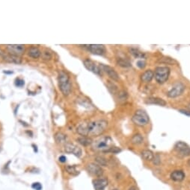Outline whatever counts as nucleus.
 I'll list each match as a JSON object with an SVG mask.
<instances>
[{"label":"nucleus","mask_w":190,"mask_h":190,"mask_svg":"<svg viewBox=\"0 0 190 190\" xmlns=\"http://www.w3.org/2000/svg\"><path fill=\"white\" fill-rule=\"evenodd\" d=\"M88 136H100L106 131L108 122L105 120H98L86 124Z\"/></svg>","instance_id":"nucleus-1"},{"label":"nucleus","mask_w":190,"mask_h":190,"mask_svg":"<svg viewBox=\"0 0 190 190\" xmlns=\"http://www.w3.org/2000/svg\"><path fill=\"white\" fill-rule=\"evenodd\" d=\"M58 86L64 96H68L71 92L72 85L68 75L64 72H60L58 75Z\"/></svg>","instance_id":"nucleus-2"},{"label":"nucleus","mask_w":190,"mask_h":190,"mask_svg":"<svg viewBox=\"0 0 190 190\" xmlns=\"http://www.w3.org/2000/svg\"><path fill=\"white\" fill-rule=\"evenodd\" d=\"M112 147V140L109 137H103L92 143L93 149L98 151L109 152Z\"/></svg>","instance_id":"nucleus-3"},{"label":"nucleus","mask_w":190,"mask_h":190,"mask_svg":"<svg viewBox=\"0 0 190 190\" xmlns=\"http://www.w3.org/2000/svg\"><path fill=\"white\" fill-rule=\"evenodd\" d=\"M134 123L138 126H145L149 122V116L143 110H138L132 118Z\"/></svg>","instance_id":"nucleus-4"},{"label":"nucleus","mask_w":190,"mask_h":190,"mask_svg":"<svg viewBox=\"0 0 190 190\" xmlns=\"http://www.w3.org/2000/svg\"><path fill=\"white\" fill-rule=\"evenodd\" d=\"M169 75H170V69L167 66H159L156 69L155 79L159 84H164L169 79Z\"/></svg>","instance_id":"nucleus-5"},{"label":"nucleus","mask_w":190,"mask_h":190,"mask_svg":"<svg viewBox=\"0 0 190 190\" xmlns=\"http://www.w3.org/2000/svg\"><path fill=\"white\" fill-rule=\"evenodd\" d=\"M174 151L182 157L190 155V147L183 142H177L174 145Z\"/></svg>","instance_id":"nucleus-6"},{"label":"nucleus","mask_w":190,"mask_h":190,"mask_svg":"<svg viewBox=\"0 0 190 190\" xmlns=\"http://www.w3.org/2000/svg\"><path fill=\"white\" fill-rule=\"evenodd\" d=\"M82 46L85 49H88L89 52L94 55H102L105 53L106 48L104 45H99V44H91V45H83Z\"/></svg>","instance_id":"nucleus-7"},{"label":"nucleus","mask_w":190,"mask_h":190,"mask_svg":"<svg viewBox=\"0 0 190 190\" xmlns=\"http://www.w3.org/2000/svg\"><path fill=\"white\" fill-rule=\"evenodd\" d=\"M184 90H185V86L182 83H177L173 86L167 95L169 98H176L180 96L183 93Z\"/></svg>","instance_id":"nucleus-8"},{"label":"nucleus","mask_w":190,"mask_h":190,"mask_svg":"<svg viewBox=\"0 0 190 190\" xmlns=\"http://www.w3.org/2000/svg\"><path fill=\"white\" fill-rule=\"evenodd\" d=\"M100 68H101V71L105 72L108 75L109 77L111 78L112 80H114V81H118L119 80L118 74L117 72L112 67L109 66L104 65V64H101Z\"/></svg>","instance_id":"nucleus-9"},{"label":"nucleus","mask_w":190,"mask_h":190,"mask_svg":"<svg viewBox=\"0 0 190 190\" xmlns=\"http://www.w3.org/2000/svg\"><path fill=\"white\" fill-rule=\"evenodd\" d=\"M7 49L10 54L14 55H22L23 52H25V46L24 45L20 44H13V45H7L6 46Z\"/></svg>","instance_id":"nucleus-10"},{"label":"nucleus","mask_w":190,"mask_h":190,"mask_svg":"<svg viewBox=\"0 0 190 190\" xmlns=\"http://www.w3.org/2000/svg\"><path fill=\"white\" fill-rule=\"evenodd\" d=\"M87 171L91 175L98 177V178L103 176V175H104V170L102 169V168L98 166V165L94 164V163H90V164H88L87 166Z\"/></svg>","instance_id":"nucleus-11"},{"label":"nucleus","mask_w":190,"mask_h":190,"mask_svg":"<svg viewBox=\"0 0 190 190\" xmlns=\"http://www.w3.org/2000/svg\"><path fill=\"white\" fill-rule=\"evenodd\" d=\"M84 66H85L87 69L95 73V74L101 75V73H102V71H101L100 66H98L92 61H90V60H85V61H84Z\"/></svg>","instance_id":"nucleus-12"},{"label":"nucleus","mask_w":190,"mask_h":190,"mask_svg":"<svg viewBox=\"0 0 190 190\" xmlns=\"http://www.w3.org/2000/svg\"><path fill=\"white\" fill-rule=\"evenodd\" d=\"M93 185L95 190H104L108 186V180L105 178H98L93 180Z\"/></svg>","instance_id":"nucleus-13"},{"label":"nucleus","mask_w":190,"mask_h":190,"mask_svg":"<svg viewBox=\"0 0 190 190\" xmlns=\"http://www.w3.org/2000/svg\"><path fill=\"white\" fill-rule=\"evenodd\" d=\"M2 58L5 61L8 63H11V64H20L22 62V60L20 57L17 56V55H11V54H5L2 57Z\"/></svg>","instance_id":"nucleus-14"},{"label":"nucleus","mask_w":190,"mask_h":190,"mask_svg":"<svg viewBox=\"0 0 190 190\" xmlns=\"http://www.w3.org/2000/svg\"><path fill=\"white\" fill-rule=\"evenodd\" d=\"M170 178L172 180L176 181V182H180V181L183 180L184 178H185V174L183 171L180 170L174 171L171 174Z\"/></svg>","instance_id":"nucleus-15"},{"label":"nucleus","mask_w":190,"mask_h":190,"mask_svg":"<svg viewBox=\"0 0 190 190\" xmlns=\"http://www.w3.org/2000/svg\"><path fill=\"white\" fill-rule=\"evenodd\" d=\"M147 104H157L160 106H166V102L163 99H160L157 97H149L145 100Z\"/></svg>","instance_id":"nucleus-16"},{"label":"nucleus","mask_w":190,"mask_h":190,"mask_svg":"<svg viewBox=\"0 0 190 190\" xmlns=\"http://www.w3.org/2000/svg\"><path fill=\"white\" fill-rule=\"evenodd\" d=\"M154 76V73L152 70L151 69H148L147 71H145L143 74L141 75V81H144L145 83H148L153 79Z\"/></svg>","instance_id":"nucleus-17"},{"label":"nucleus","mask_w":190,"mask_h":190,"mask_svg":"<svg viewBox=\"0 0 190 190\" xmlns=\"http://www.w3.org/2000/svg\"><path fill=\"white\" fill-rule=\"evenodd\" d=\"M41 55V51L38 49V48L37 47H31L30 49H29V52H28V55L29 57L32 58H35V59H37V58H40Z\"/></svg>","instance_id":"nucleus-18"},{"label":"nucleus","mask_w":190,"mask_h":190,"mask_svg":"<svg viewBox=\"0 0 190 190\" xmlns=\"http://www.w3.org/2000/svg\"><path fill=\"white\" fill-rule=\"evenodd\" d=\"M141 157L146 161H152L154 157V154L151 151L144 150L141 152Z\"/></svg>","instance_id":"nucleus-19"},{"label":"nucleus","mask_w":190,"mask_h":190,"mask_svg":"<svg viewBox=\"0 0 190 190\" xmlns=\"http://www.w3.org/2000/svg\"><path fill=\"white\" fill-rule=\"evenodd\" d=\"M55 141L58 144H63L65 143L67 141V136L64 134L63 133L58 132L55 135Z\"/></svg>","instance_id":"nucleus-20"},{"label":"nucleus","mask_w":190,"mask_h":190,"mask_svg":"<svg viewBox=\"0 0 190 190\" xmlns=\"http://www.w3.org/2000/svg\"><path fill=\"white\" fill-rule=\"evenodd\" d=\"M77 142L83 146H88L89 145H91L93 143V141L91 139L88 138L87 137H82L77 139Z\"/></svg>","instance_id":"nucleus-21"},{"label":"nucleus","mask_w":190,"mask_h":190,"mask_svg":"<svg viewBox=\"0 0 190 190\" xmlns=\"http://www.w3.org/2000/svg\"><path fill=\"white\" fill-rule=\"evenodd\" d=\"M144 138L141 134H135L131 139V142L134 145H140L143 143Z\"/></svg>","instance_id":"nucleus-22"},{"label":"nucleus","mask_w":190,"mask_h":190,"mask_svg":"<svg viewBox=\"0 0 190 190\" xmlns=\"http://www.w3.org/2000/svg\"><path fill=\"white\" fill-rule=\"evenodd\" d=\"M129 51H130V53L136 58H143L145 57V55L143 52H141V51H139L137 49L132 48V49H129Z\"/></svg>","instance_id":"nucleus-23"},{"label":"nucleus","mask_w":190,"mask_h":190,"mask_svg":"<svg viewBox=\"0 0 190 190\" xmlns=\"http://www.w3.org/2000/svg\"><path fill=\"white\" fill-rule=\"evenodd\" d=\"M117 64L118 65L120 66L121 67H130L131 66V63L129 62L128 60L124 59V58H118L117 60Z\"/></svg>","instance_id":"nucleus-24"},{"label":"nucleus","mask_w":190,"mask_h":190,"mask_svg":"<svg viewBox=\"0 0 190 190\" xmlns=\"http://www.w3.org/2000/svg\"><path fill=\"white\" fill-rule=\"evenodd\" d=\"M76 145H73V143H66L64 145V151L67 154H73L75 149H76Z\"/></svg>","instance_id":"nucleus-25"},{"label":"nucleus","mask_w":190,"mask_h":190,"mask_svg":"<svg viewBox=\"0 0 190 190\" xmlns=\"http://www.w3.org/2000/svg\"><path fill=\"white\" fill-rule=\"evenodd\" d=\"M65 170H66V172H67V173L70 174V175H77L78 174H79V172L76 170V166H70V165H68V166H66Z\"/></svg>","instance_id":"nucleus-26"},{"label":"nucleus","mask_w":190,"mask_h":190,"mask_svg":"<svg viewBox=\"0 0 190 190\" xmlns=\"http://www.w3.org/2000/svg\"><path fill=\"white\" fill-rule=\"evenodd\" d=\"M95 161H96L100 166H107V165H108V161H107L106 159L104 157H101V156H98V157H95Z\"/></svg>","instance_id":"nucleus-27"},{"label":"nucleus","mask_w":190,"mask_h":190,"mask_svg":"<svg viewBox=\"0 0 190 190\" xmlns=\"http://www.w3.org/2000/svg\"><path fill=\"white\" fill-rule=\"evenodd\" d=\"M43 58L45 60H50L52 58V53L47 50L44 51L43 52Z\"/></svg>","instance_id":"nucleus-28"},{"label":"nucleus","mask_w":190,"mask_h":190,"mask_svg":"<svg viewBox=\"0 0 190 190\" xmlns=\"http://www.w3.org/2000/svg\"><path fill=\"white\" fill-rule=\"evenodd\" d=\"M82 149L79 147V146H76V149H75L74 152H73V154H74L76 157H80L82 156Z\"/></svg>","instance_id":"nucleus-29"},{"label":"nucleus","mask_w":190,"mask_h":190,"mask_svg":"<svg viewBox=\"0 0 190 190\" xmlns=\"http://www.w3.org/2000/svg\"><path fill=\"white\" fill-rule=\"evenodd\" d=\"M24 81L21 78H17L15 80V85L18 87H22L24 86Z\"/></svg>","instance_id":"nucleus-30"},{"label":"nucleus","mask_w":190,"mask_h":190,"mask_svg":"<svg viewBox=\"0 0 190 190\" xmlns=\"http://www.w3.org/2000/svg\"><path fill=\"white\" fill-rule=\"evenodd\" d=\"M136 65L137 66L139 67L140 69H144L145 67V66H146V63H145V61H143V60H139V61H137Z\"/></svg>","instance_id":"nucleus-31"},{"label":"nucleus","mask_w":190,"mask_h":190,"mask_svg":"<svg viewBox=\"0 0 190 190\" xmlns=\"http://www.w3.org/2000/svg\"><path fill=\"white\" fill-rule=\"evenodd\" d=\"M32 189H34L35 190H41L42 189V185H41V184L38 182L32 183Z\"/></svg>","instance_id":"nucleus-32"},{"label":"nucleus","mask_w":190,"mask_h":190,"mask_svg":"<svg viewBox=\"0 0 190 190\" xmlns=\"http://www.w3.org/2000/svg\"><path fill=\"white\" fill-rule=\"evenodd\" d=\"M153 163H154L155 166H158V165H160V157L159 155H155L154 156V159H153Z\"/></svg>","instance_id":"nucleus-33"},{"label":"nucleus","mask_w":190,"mask_h":190,"mask_svg":"<svg viewBox=\"0 0 190 190\" xmlns=\"http://www.w3.org/2000/svg\"><path fill=\"white\" fill-rule=\"evenodd\" d=\"M121 149L119 148L118 147H112L111 149L109 150V152H112V153H113V154H118V153H119V152H121Z\"/></svg>","instance_id":"nucleus-34"},{"label":"nucleus","mask_w":190,"mask_h":190,"mask_svg":"<svg viewBox=\"0 0 190 190\" xmlns=\"http://www.w3.org/2000/svg\"><path fill=\"white\" fill-rule=\"evenodd\" d=\"M180 112L183 114H185L187 116H190V111L189 110H180Z\"/></svg>","instance_id":"nucleus-35"},{"label":"nucleus","mask_w":190,"mask_h":190,"mask_svg":"<svg viewBox=\"0 0 190 190\" xmlns=\"http://www.w3.org/2000/svg\"><path fill=\"white\" fill-rule=\"evenodd\" d=\"M59 161L61 162V163H65L66 162V160H67V158H66V157H64V156H61V157H59Z\"/></svg>","instance_id":"nucleus-36"},{"label":"nucleus","mask_w":190,"mask_h":190,"mask_svg":"<svg viewBox=\"0 0 190 190\" xmlns=\"http://www.w3.org/2000/svg\"><path fill=\"white\" fill-rule=\"evenodd\" d=\"M4 55H5V52H4L2 50V49H0V57H2V58Z\"/></svg>","instance_id":"nucleus-37"},{"label":"nucleus","mask_w":190,"mask_h":190,"mask_svg":"<svg viewBox=\"0 0 190 190\" xmlns=\"http://www.w3.org/2000/svg\"><path fill=\"white\" fill-rule=\"evenodd\" d=\"M129 190H137V188L133 186H131L130 188L129 189Z\"/></svg>","instance_id":"nucleus-38"},{"label":"nucleus","mask_w":190,"mask_h":190,"mask_svg":"<svg viewBox=\"0 0 190 190\" xmlns=\"http://www.w3.org/2000/svg\"><path fill=\"white\" fill-rule=\"evenodd\" d=\"M4 72L7 73V74H12V72H6V71H4Z\"/></svg>","instance_id":"nucleus-39"},{"label":"nucleus","mask_w":190,"mask_h":190,"mask_svg":"<svg viewBox=\"0 0 190 190\" xmlns=\"http://www.w3.org/2000/svg\"><path fill=\"white\" fill-rule=\"evenodd\" d=\"M187 163H188V165H189V166H190V159H189V160H188V162H187Z\"/></svg>","instance_id":"nucleus-40"},{"label":"nucleus","mask_w":190,"mask_h":190,"mask_svg":"<svg viewBox=\"0 0 190 190\" xmlns=\"http://www.w3.org/2000/svg\"><path fill=\"white\" fill-rule=\"evenodd\" d=\"M112 190H118V189H112Z\"/></svg>","instance_id":"nucleus-41"},{"label":"nucleus","mask_w":190,"mask_h":190,"mask_svg":"<svg viewBox=\"0 0 190 190\" xmlns=\"http://www.w3.org/2000/svg\"><path fill=\"white\" fill-rule=\"evenodd\" d=\"M189 107H190V104H189Z\"/></svg>","instance_id":"nucleus-42"}]
</instances>
